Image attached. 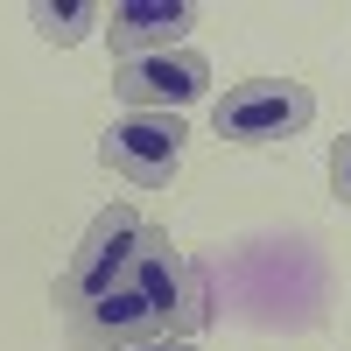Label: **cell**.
Wrapping results in <instances>:
<instances>
[{
	"mask_svg": "<svg viewBox=\"0 0 351 351\" xmlns=\"http://www.w3.org/2000/svg\"><path fill=\"white\" fill-rule=\"evenodd\" d=\"M141 239H148V218H141L134 204H106V211L84 225L71 267H64V281H56V316H77V309H92L99 295L127 288L134 260H141Z\"/></svg>",
	"mask_w": 351,
	"mask_h": 351,
	"instance_id": "obj_1",
	"label": "cell"
},
{
	"mask_svg": "<svg viewBox=\"0 0 351 351\" xmlns=\"http://www.w3.org/2000/svg\"><path fill=\"white\" fill-rule=\"evenodd\" d=\"M127 288L155 309L162 337L197 344V330L211 324V288H204V267H197V260L176 246V239H169V225H148V239H141V260H134Z\"/></svg>",
	"mask_w": 351,
	"mask_h": 351,
	"instance_id": "obj_2",
	"label": "cell"
},
{
	"mask_svg": "<svg viewBox=\"0 0 351 351\" xmlns=\"http://www.w3.org/2000/svg\"><path fill=\"white\" fill-rule=\"evenodd\" d=\"M316 120V92L295 77H246L211 106L218 141H239V148H274V141H295Z\"/></svg>",
	"mask_w": 351,
	"mask_h": 351,
	"instance_id": "obj_3",
	"label": "cell"
},
{
	"mask_svg": "<svg viewBox=\"0 0 351 351\" xmlns=\"http://www.w3.org/2000/svg\"><path fill=\"white\" fill-rule=\"evenodd\" d=\"M183 141H190V127L176 112H127L99 134V162L112 176H127L134 190H169L176 169H183Z\"/></svg>",
	"mask_w": 351,
	"mask_h": 351,
	"instance_id": "obj_4",
	"label": "cell"
},
{
	"mask_svg": "<svg viewBox=\"0 0 351 351\" xmlns=\"http://www.w3.org/2000/svg\"><path fill=\"white\" fill-rule=\"evenodd\" d=\"M211 92V64L183 43V49H162V56H134V64L112 71V99L127 112H176L183 120V106H197Z\"/></svg>",
	"mask_w": 351,
	"mask_h": 351,
	"instance_id": "obj_5",
	"label": "cell"
},
{
	"mask_svg": "<svg viewBox=\"0 0 351 351\" xmlns=\"http://www.w3.org/2000/svg\"><path fill=\"white\" fill-rule=\"evenodd\" d=\"M162 324L155 309L134 295V288H112V295H99L92 309L64 316V344L71 351H134V344H155Z\"/></svg>",
	"mask_w": 351,
	"mask_h": 351,
	"instance_id": "obj_6",
	"label": "cell"
},
{
	"mask_svg": "<svg viewBox=\"0 0 351 351\" xmlns=\"http://www.w3.org/2000/svg\"><path fill=\"white\" fill-rule=\"evenodd\" d=\"M99 28H106L112 56H120V64H134V56L183 49V36L197 28V8H183V0H127V8H112Z\"/></svg>",
	"mask_w": 351,
	"mask_h": 351,
	"instance_id": "obj_7",
	"label": "cell"
},
{
	"mask_svg": "<svg viewBox=\"0 0 351 351\" xmlns=\"http://www.w3.org/2000/svg\"><path fill=\"white\" fill-rule=\"evenodd\" d=\"M28 21H36V36H43V43L71 49V43H84V36L106 21V8H92V0H71V8H56V0H36V8H28Z\"/></svg>",
	"mask_w": 351,
	"mask_h": 351,
	"instance_id": "obj_8",
	"label": "cell"
},
{
	"mask_svg": "<svg viewBox=\"0 0 351 351\" xmlns=\"http://www.w3.org/2000/svg\"><path fill=\"white\" fill-rule=\"evenodd\" d=\"M330 197L351 204V134H337V148H330Z\"/></svg>",
	"mask_w": 351,
	"mask_h": 351,
	"instance_id": "obj_9",
	"label": "cell"
},
{
	"mask_svg": "<svg viewBox=\"0 0 351 351\" xmlns=\"http://www.w3.org/2000/svg\"><path fill=\"white\" fill-rule=\"evenodd\" d=\"M134 351H197V344H183V337H155V344H134Z\"/></svg>",
	"mask_w": 351,
	"mask_h": 351,
	"instance_id": "obj_10",
	"label": "cell"
}]
</instances>
